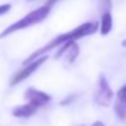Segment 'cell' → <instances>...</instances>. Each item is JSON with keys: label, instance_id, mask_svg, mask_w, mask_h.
Here are the masks:
<instances>
[{"label": "cell", "instance_id": "obj_8", "mask_svg": "<svg viewBox=\"0 0 126 126\" xmlns=\"http://www.w3.org/2000/svg\"><path fill=\"white\" fill-rule=\"evenodd\" d=\"M113 30V16L111 12H104L102 15V20H100V33L103 36H107L110 33V31Z\"/></svg>", "mask_w": 126, "mask_h": 126}, {"label": "cell", "instance_id": "obj_7", "mask_svg": "<svg viewBox=\"0 0 126 126\" xmlns=\"http://www.w3.org/2000/svg\"><path fill=\"white\" fill-rule=\"evenodd\" d=\"M37 111V108L33 107L32 104H23V105H18L12 110V115L15 118H30L32 115H34Z\"/></svg>", "mask_w": 126, "mask_h": 126}, {"label": "cell", "instance_id": "obj_10", "mask_svg": "<svg viewBox=\"0 0 126 126\" xmlns=\"http://www.w3.org/2000/svg\"><path fill=\"white\" fill-rule=\"evenodd\" d=\"M118 100L120 102H125L126 103V84L123 86L119 91H118Z\"/></svg>", "mask_w": 126, "mask_h": 126}, {"label": "cell", "instance_id": "obj_15", "mask_svg": "<svg viewBox=\"0 0 126 126\" xmlns=\"http://www.w3.org/2000/svg\"><path fill=\"white\" fill-rule=\"evenodd\" d=\"M121 45H123V47H126V39H125V41H123V43H121Z\"/></svg>", "mask_w": 126, "mask_h": 126}, {"label": "cell", "instance_id": "obj_11", "mask_svg": "<svg viewBox=\"0 0 126 126\" xmlns=\"http://www.w3.org/2000/svg\"><path fill=\"white\" fill-rule=\"evenodd\" d=\"M10 9H11V5L10 4H2V5H0V16L1 15H5L6 12H9Z\"/></svg>", "mask_w": 126, "mask_h": 126}, {"label": "cell", "instance_id": "obj_14", "mask_svg": "<svg viewBox=\"0 0 126 126\" xmlns=\"http://www.w3.org/2000/svg\"><path fill=\"white\" fill-rule=\"evenodd\" d=\"M55 1H56V0H49V1H48V2H47V5H49V6H50V7H51V6H53V4H54V2H55Z\"/></svg>", "mask_w": 126, "mask_h": 126}, {"label": "cell", "instance_id": "obj_13", "mask_svg": "<svg viewBox=\"0 0 126 126\" xmlns=\"http://www.w3.org/2000/svg\"><path fill=\"white\" fill-rule=\"evenodd\" d=\"M92 126H105V125H104L103 123H100V121H95V123H94Z\"/></svg>", "mask_w": 126, "mask_h": 126}, {"label": "cell", "instance_id": "obj_1", "mask_svg": "<svg viewBox=\"0 0 126 126\" xmlns=\"http://www.w3.org/2000/svg\"><path fill=\"white\" fill-rule=\"evenodd\" d=\"M98 30V23L97 22H86L83 25L76 27L75 30L67 32V33H63L60 36H58L56 38H54L51 42H49L47 45H44L43 48L36 50L33 54H31L25 61L23 64L27 66L28 64H31L32 61H34L36 59L43 56V54H45L47 51H50L51 49H54L55 47L58 45H64L65 43L71 42V41H76L79 38H82V37H86V36H89V34H93L94 32H97Z\"/></svg>", "mask_w": 126, "mask_h": 126}, {"label": "cell", "instance_id": "obj_12", "mask_svg": "<svg viewBox=\"0 0 126 126\" xmlns=\"http://www.w3.org/2000/svg\"><path fill=\"white\" fill-rule=\"evenodd\" d=\"M103 1V6L105 7L104 12H110L111 10V0H102Z\"/></svg>", "mask_w": 126, "mask_h": 126}, {"label": "cell", "instance_id": "obj_9", "mask_svg": "<svg viewBox=\"0 0 126 126\" xmlns=\"http://www.w3.org/2000/svg\"><path fill=\"white\" fill-rule=\"evenodd\" d=\"M114 110H115V113H116V115H118L119 119H121V120H125L126 119V103L125 102L118 100L115 103Z\"/></svg>", "mask_w": 126, "mask_h": 126}, {"label": "cell", "instance_id": "obj_3", "mask_svg": "<svg viewBox=\"0 0 126 126\" xmlns=\"http://www.w3.org/2000/svg\"><path fill=\"white\" fill-rule=\"evenodd\" d=\"M113 89L109 86L104 75H100L98 79V83L94 91V102L100 107H109L113 100Z\"/></svg>", "mask_w": 126, "mask_h": 126}, {"label": "cell", "instance_id": "obj_2", "mask_svg": "<svg viewBox=\"0 0 126 126\" xmlns=\"http://www.w3.org/2000/svg\"><path fill=\"white\" fill-rule=\"evenodd\" d=\"M50 9H51V7L45 4V5H43L41 7H38V9H36V10L28 12L25 17H22L21 20H18V21H16V22H14V23L10 25L7 28H5V30L0 33V39L7 37L9 34H11V33H14V32H17V31H20V30H25V28H27V27H31V26H33V25H37V23L42 22L43 20H45L47 16L49 15Z\"/></svg>", "mask_w": 126, "mask_h": 126}, {"label": "cell", "instance_id": "obj_6", "mask_svg": "<svg viewBox=\"0 0 126 126\" xmlns=\"http://www.w3.org/2000/svg\"><path fill=\"white\" fill-rule=\"evenodd\" d=\"M79 53H80V48H79V45L74 42V41H71V42L65 43V44L60 48V50L55 54V58L58 59V58H60L61 55L66 54V59H67V61H69V63H74L75 59L79 56Z\"/></svg>", "mask_w": 126, "mask_h": 126}, {"label": "cell", "instance_id": "obj_4", "mask_svg": "<svg viewBox=\"0 0 126 126\" xmlns=\"http://www.w3.org/2000/svg\"><path fill=\"white\" fill-rule=\"evenodd\" d=\"M48 59V55H43L41 58H38V59H36L34 61H32L31 64H28L25 69H22V70H20V71H17V74L11 79V82L10 84L11 86H15V84L20 83L21 81H23V80H26L30 75H32L41 65H42L43 63L45 61Z\"/></svg>", "mask_w": 126, "mask_h": 126}, {"label": "cell", "instance_id": "obj_5", "mask_svg": "<svg viewBox=\"0 0 126 126\" xmlns=\"http://www.w3.org/2000/svg\"><path fill=\"white\" fill-rule=\"evenodd\" d=\"M25 98L28 100L30 104H32L36 108L44 107L51 100V97L49 94H47L45 92H42V91H38L36 88H28L25 93Z\"/></svg>", "mask_w": 126, "mask_h": 126}]
</instances>
